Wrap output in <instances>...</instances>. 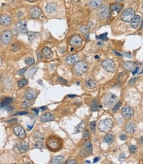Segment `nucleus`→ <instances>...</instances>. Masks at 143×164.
Listing matches in <instances>:
<instances>
[{"label":"nucleus","mask_w":143,"mask_h":164,"mask_svg":"<svg viewBox=\"0 0 143 164\" xmlns=\"http://www.w3.org/2000/svg\"><path fill=\"white\" fill-rule=\"evenodd\" d=\"M12 82H11V81H10L9 79H7L6 81H5V86L6 88H9V86H10V87L12 86Z\"/></svg>","instance_id":"c03bdc74"},{"label":"nucleus","mask_w":143,"mask_h":164,"mask_svg":"<svg viewBox=\"0 0 143 164\" xmlns=\"http://www.w3.org/2000/svg\"><path fill=\"white\" fill-rule=\"evenodd\" d=\"M102 0H90L89 5L92 9H96L101 5Z\"/></svg>","instance_id":"c85d7f7f"},{"label":"nucleus","mask_w":143,"mask_h":164,"mask_svg":"<svg viewBox=\"0 0 143 164\" xmlns=\"http://www.w3.org/2000/svg\"><path fill=\"white\" fill-rule=\"evenodd\" d=\"M27 1H28V2H34L35 0H27Z\"/></svg>","instance_id":"13d9d810"},{"label":"nucleus","mask_w":143,"mask_h":164,"mask_svg":"<svg viewBox=\"0 0 143 164\" xmlns=\"http://www.w3.org/2000/svg\"><path fill=\"white\" fill-rule=\"evenodd\" d=\"M14 32L16 34L27 33V22L25 20H21V21L17 23L15 26Z\"/></svg>","instance_id":"39448f33"},{"label":"nucleus","mask_w":143,"mask_h":164,"mask_svg":"<svg viewBox=\"0 0 143 164\" xmlns=\"http://www.w3.org/2000/svg\"><path fill=\"white\" fill-rule=\"evenodd\" d=\"M113 126V121L110 119H106L100 121L98 124L99 130L103 133H107L111 130Z\"/></svg>","instance_id":"f257e3e1"},{"label":"nucleus","mask_w":143,"mask_h":164,"mask_svg":"<svg viewBox=\"0 0 143 164\" xmlns=\"http://www.w3.org/2000/svg\"><path fill=\"white\" fill-rule=\"evenodd\" d=\"M25 95L27 100L32 101L35 99V97H36V92L34 90L30 89V90H28L25 92Z\"/></svg>","instance_id":"6ab92c4d"},{"label":"nucleus","mask_w":143,"mask_h":164,"mask_svg":"<svg viewBox=\"0 0 143 164\" xmlns=\"http://www.w3.org/2000/svg\"><path fill=\"white\" fill-rule=\"evenodd\" d=\"M120 139H121V140H125L127 139V136L125 135L122 134V135H120Z\"/></svg>","instance_id":"09e8293b"},{"label":"nucleus","mask_w":143,"mask_h":164,"mask_svg":"<svg viewBox=\"0 0 143 164\" xmlns=\"http://www.w3.org/2000/svg\"><path fill=\"white\" fill-rule=\"evenodd\" d=\"M67 164H75V163H76V161H75V160H69L68 161H67Z\"/></svg>","instance_id":"3c124183"},{"label":"nucleus","mask_w":143,"mask_h":164,"mask_svg":"<svg viewBox=\"0 0 143 164\" xmlns=\"http://www.w3.org/2000/svg\"><path fill=\"white\" fill-rule=\"evenodd\" d=\"M125 131H126L127 133H133L134 132H135V124L131 122L127 123L125 125Z\"/></svg>","instance_id":"5701e85b"},{"label":"nucleus","mask_w":143,"mask_h":164,"mask_svg":"<svg viewBox=\"0 0 143 164\" xmlns=\"http://www.w3.org/2000/svg\"><path fill=\"white\" fill-rule=\"evenodd\" d=\"M42 56H44V58L47 59H51L53 57V51H51V50L48 47H45L44 49L42 50Z\"/></svg>","instance_id":"f3484780"},{"label":"nucleus","mask_w":143,"mask_h":164,"mask_svg":"<svg viewBox=\"0 0 143 164\" xmlns=\"http://www.w3.org/2000/svg\"><path fill=\"white\" fill-rule=\"evenodd\" d=\"M125 158H126V156H125V155L124 153H121V154L119 156V160L120 161H123L124 159H125Z\"/></svg>","instance_id":"49530a36"},{"label":"nucleus","mask_w":143,"mask_h":164,"mask_svg":"<svg viewBox=\"0 0 143 164\" xmlns=\"http://www.w3.org/2000/svg\"><path fill=\"white\" fill-rule=\"evenodd\" d=\"M28 148H29L28 144L27 143H26V142H24L23 144H20L17 146L18 150H19V152H20V153H24V152H26L27 151H28Z\"/></svg>","instance_id":"393cba45"},{"label":"nucleus","mask_w":143,"mask_h":164,"mask_svg":"<svg viewBox=\"0 0 143 164\" xmlns=\"http://www.w3.org/2000/svg\"><path fill=\"white\" fill-rule=\"evenodd\" d=\"M33 138L34 140L36 141V143H40L44 140V135L40 133V132L36 131L35 132L33 135Z\"/></svg>","instance_id":"a878e982"},{"label":"nucleus","mask_w":143,"mask_h":164,"mask_svg":"<svg viewBox=\"0 0 143 164\" xmlns=\"http://www.w3.org/2000/svg\"><path fill=\"white\" fill-rule=\"evenodd\" d=\"M117 100H118V98L115 94L109 93L106 95L104 100V102L106 107H111L114 106L117 104Z\"/></svg>","instance_id":"f03ea898"},{"label":"nucleus","mask_w":143,"mask_h":164,"mask_svg":"<svg viewBox=\"0 0 143 164\" xmlns=\"http://www.w3.org/2000/svg\"><path fill=\"white\" fill-rule=\"evenodd\" d=\"M135 15V13L133 9L127 8L123 12L121 16V19L125 23H130Z\"/></svg>","instance_id":"7ed1b4c3"},{"label":"nucleus","mask_w":143,"mask_h":164,"mask_svg":"<svg viewBox=\"0 0 143 164\" xmlns=\"http://www.w3.org/2000/svg\"><path fill=\"white\" fill-rule=\"evenodd\" d=\"M133 110L132 107L129 106V105L124 106L121 110V115H123V117L127 119L132 117L133 116Z\"/></svg>","instance_id":"9d476101"},{"label":"nucleus","mask_w":143,"mask_h":164,"mask_svg":"<svg viewBox=\"0 0 143 164\" xmlns=\"http://www.w3.org/2000/svg\"><path fill=\"white\" fill-rule=\"evenodd\" d=\"M2 64V59L1 58V57H0V67H1Z\"/></svg>","instance_id":"5fc2aeb1"},{"label":"nucleus","mask_w":143,"mask_h":164,"mask_svg":"<svg viewBox=\"0 0 143 164\" xmlns=\"http://www.w3.org/2000/svg\"><path fill=\"white\" fill-rule=\"evenodd\" d=\"M79 60V57L76 55H71L66 57V62L69 65H73V64L76 63Z\"/></svg>","instance_id":"412c9836"},{"label":"nucleus","mask_w":143,"mask_h":164,"mask_svg":"<svg viewBox=\"0 0 143 164\" xmlns=\"http://www.w3.org/2000/svg\"><path fill=\"white\" fill-rule=\"evenodd\" d=\"M98 160H99V158H95V159H94L93 162L94 163H96V162H97V161H98Z\"/></svg>","instance_id":"864d4df0"},{"label":"nucleus","mask_w":143,"mask_h":164,"mask_svg":"<svg viewBox=\"0 0 143 164\" xmlns=\"http://www.w3.org/2000/svg\"><path fill=\"white\" fill-rule=\"evenodd\" d=\"M98 7H99V9H98L97 14H98L99 19H105L106 18H107L109 15V9H108V7L106 5H100Z\"/></svg>","instance_id":"1a4fd4ad"},{"label":"nucleus","mask_w":143,"mask_h":164,"mask_svg":"<svg viewBox=\"0 0 143 164\" xmlns=\"http://www.w3.org/2000/svg\"><path fill=\"white\" fill-rule=\"evenodd\" d=\"M64 161V158L62 156H55L53 159H51V163L59 164L61 163Z\"/></svg>","instance_id":"c756f323"},{"label":"nucleus","mask_w":143,"mask_h":164,"mask_svg":"<svg viewBox=\"0 0 143 164\" xmlns=\"http://www.w3.org/2000/svg\"><path fill=\"white\" fill-rule=\"evenodd\" d=\"M129 151L133 154L135 153L136 151H137V148H136L135 146H133V145L130 146H129Z\"/></svg>","instance_id":"37998d69"},{"label":"nucleus","mask_w":143,"mask_h":164,"mask_svg":"<svg viewBox=\"0 0 143 164\" xmlns=\"http://www.w3.org/2000/svg\"><path fill=\"white\" fill-rule=\"evenodd\" d=\"M27 69V67H25V68L21 69L19 70V71H18V72H17V74H18V75H23V74L24 73L26 72Z\"/></svg>","instance_id":"79ce46f5"},{"label":"nucleus","mask_w":143,"mask_h":164,"mask_svg":"<svg viewBox=\"0 0 143 164\" xmlns=\"http://www.w3.org/2000/svg\"><path fill=\"white\" fill-rule=\"evenodd\" d=\"M86 163H90V161H87V160H86V161H85Z\"/></svg>","instance_id":"bf43d9fd"},{"label":"nucleus","mask_w":143,"mask_h":164,"mask_svg":"<svg viewBox=\"0 0 143 164\" xmlns=\"http://www.w3.org/2000/svg\"><path fill=\"white\" fill-rule=\"evenodd\" d=\"M57 10L56 8V5L53 3H50L47 4L46 7V11L49 14H53L55 13Z\"/></svg>","instance_id":"4be33fe9"},{"label":"nucleus","mask_w":143,"mask_h":164,"mask_svg":"<svg viewBox=\"0 0 143 164\" xmlns=\"http://www.w3.org/2000/svg\"><path fill=\"white\" fill-rule=\"evenodd\" d=\"M30 105H31L30 101L27 100L24 101L21 104V107H22V108L23 109H27L30 106Z\"/></svg>","instance_id":"f704fd0d"},{"label":"nucleus","mask_w":143,"mask_h":164,"mask_svg":"<svg viewBox=\"0 0 143 164\" xmlns=\"http://www.w3.org/2000/svg\"><path fill=\"white\" fill-rule=\"evenodd\" d=\"M121 102L117 103V104H115V105L114 106V107H113V112H117V111H119V107H121Z\"/></svg>","instance_id":"a19ab883"},{"label":"nucleus","mask_w":143,"mask_h":164,"mask_svg":"<svg viewBox=\"0 0 143 164\" xmlns=\"http://www.w3.org/2000/svg\"><path fill=\"white\" fill-rule=\"evenodd\" d=\"M92 152V146L90 142L87 141L83 145V149L80 152V155L82 157H86Z\"/></svg>","instance_id":"6e6552de"},{"label":"nucleus","mask_w":143,"mask_h":164,"mask_svg":"<svg viewBox=\"0 0 143 164\" xmlns=\"http://www.w3.org/2000/svg\"><path fill=\"white\" fill-rule=\"evenodd\" d=\"M90 107H91V110L94 112H96L98 111V102L96 100H94L92 103H91V105H90Z\"/></svg>","instance_id":"473e14b6"},{"label":"nucleus","mask_w":143,"mask_h":164,"mask_svg":"<svg viewBox=\"0 0 143 164\" xmlns=\"http://www.w3.org/2000/svg\"><path fill=\"white\" fill-rule=\"evenodd\" d=\"M96 121H92L90 124V130L93 133H95V131H96Z\"/></svg>","instance_id":"ea45409f"},{"label":"nucleus","mask_w":143,"mask_h":164,"mask_svg":"<svg viewBox=\"0 0 143 164\" xmlns=\"http://www.w3.org/2000/svg\"><path fill=\"white\" fill-rule=\"evenodd\" d=\"M121 9H122V5L119 4V3H114L110 6V11L112 13L116 12L117 13H118L121 11Z\"/></svg>","instance_id":"cd10ccee"},{"label":"nucleus","mask_w":143,"mask_h":164,"mask_svg":"<svg viewBox=\"0 0 143 164\" xmlns=\"http://www.w3.org/2000/svg\"><path fill=\"white\" fill-rule=\"evenodd\" d=\"M140 144H142V137H141V138H140Z\"/></svg>","instance_id":"4d7b16f0"},{"label":"nucleus","mask_w":143,"mask_h":164,"mask_svg":"<svg viewBox=\"0 0 143 164\" xmlns=\"http://www.w3.org/2000/svg\"><path fill=\"white\" fill-rule=\"evenodd\" d=\"M36 33L31 32H27V35L28 36V40L29 42H32L35 38V35H36Z\"/></svg>","instance_id":"58836bf2"},{"label":"nucleus","mask_w":143,"mask_h":164,"mask_svg":"<svg viewBox=\"0 0 143 164\" xmlns=\"http://www.w3.org/2000/svg\"><path fill=\"white\" fill-rule=\"evenodd\" d=\"M102 65L103 68L109 73H114L115 71V64L114 61L112 59H105L102 63Z\"/></svg>","instance_id":"20e7f679"},{"label":"nucleus","mask_w":143,"mask_h":164,"mask_svg":"<svg viewBox=\"0 0 143 164\" xmlns=\"http://www.w3.org/2000/svg\"><path fill=\"white\" fill-rule=\"evenodd\" d=\"M140 20H141V17L139 15H135L133 19L131 20V26L133 28H137L138 27V25L140 23Z\"/></svg>","instance_id":"aec40b11"},{"label":"nucleus","mask_w":143,"mask_h":164,"mask_svg":"<svg viewBox=\"0 0 143 164\" xmlns=\"http://www.w3.org/2000/svg\"><path fill=\"white\" fill-rule=\"evenodd\" d=\"M85 127H86L85 123H84V121L81 122L76 127H75V133H80L83 132L84 130V128H85Z\"/></svg>","instance_id":"bb28decb"},{"label":"nucleus","mask_w":143,"mask_h":164,"mask_svg":"<svg viewBox=\"0 0 143 164\" xmlns=\"http://www.w3.org/2000/svg\"><path fill=\"white\" fill-rule=\"evenodd\" d=\"M85 86L86 88L91 90V89H94L95 88H96L97 84L96 82L93 79H89L86 81Z\"/></svg>","instance_id":"b1692460"},{"label":"nucleus","mask_w":143,"mask_h":164,"mask_svg":"<svg viewBox=\"0 0 143 164\" xmlns=\"http://www.w3.org/2000/svg\"><path fill=\"white\" fill-rule=\"evenodd\" d=\"M27 84H28V80L25 79V78L20 79V81L18 82V85H19V87L25 86L27 85Z\"/></svg>","instance_id":"72a5a7b5"},{"label":"nucleus","mask_w":143,"mask_h":164,"mask_svg":"<svg viewBox=\"0 0 143 164\" xmlns=\"http://www.w3.org/2000/svg\"><path fill=\"white\" fill-rule=\"evenodd\" d=\"M137 78H135V79H131V81H129V83L130 84H134V82H135L136 81H137Z\"/></svg>","instance_id":"8fccbe9b"},{"label":"nucleus","mask_w":143,"mask_h":164,"mask_svg":"<svg viewBox=\"0 0 143 164\" xmlns=\"http://www.w3.org/2000/svg\"><path fill=\"white\" fill-rule=\"evenodd\" d=\"M47 144L51 149H58L60 146L59 140L56 137H51L47 141Z\"/></svg>","instance_id":"f8f14e48"},{"label":"nucleus","mask_w":143,"mask_h":164,"mask_svg":"<svg viewBox=\"0 0 143 164\" xmlns=\"http://www.w3.org/2000/svg\"><path fill=\"white\" fill-rule=\"evenodd\" d=\"M28 114V113L26 112H19V113H17L16 115H27Z\"/></svg>","instance_id":"603ef678"},{"label":"nucleus","mask_w":143,"mask_h":164,"mask_svg":"<svg viewBox=\"0 0 143 164\" xmlns=\"http://www.w3.org/2000/svg\"><path fill=\"white\" fill-rule=\"evenodd\" d=\"M25 63L28 65H32L35 63V60L32 57H27L25 61Z\"/></svg>","instance_id":"c9c22d12"},{"label":"nucleus","mask_w":143,"mask_h":164,"mask_svg":"<svg viewBox=\"0 0 143 164\" xmlns=\"http://www.w3.org/2000/svg\"><path fill=\"white\" fill-rule=\"evenodd\" d=\"M55 119V117L51 113H45L40 117V121L42 123L50 122L53 121Z\"/></svg>","instance_id":"dca6fc26"},{"label":"nucleus","mask_w":143,"mask_h":164,"mask_svg":"<svg viewBox=\"0 0 143 164\" xmlns=\"http://www.w3.org/2000/svg\"><path fill=\"white\" fill-rule=\"evenodd\" d=\"M59 81L61 82V83L62 84H67V81L66 80H65L64 79H63V78L61 77H59Z\"/></svg>","instance_id":"de8ad7c7"},{"label":"nucleus","mask_w":143,"mask_h":164,"mask_svg":"<svg viewBox=\"0 0 143 164\" xmlns=\"http://www.w3.org/2000/svg\"><path fill=\"white\" fill-rule=\"evenodd\" d=\"M13 99L11 98V97H7V98H5L4 100L2 102V103L1 104V107H8L10 106V104L12 103Z\"/></svg>","instance_id":"7c9ffc66"},{"label":"nucleus","mask_w":143,"mask_h":164,"mask_svg":"<svg viewBox=\"0 0 143 164\" xmlns=\"http://www.w3.org/2000/svg\"><path fill=\"white\" fill-rule=\"evenodd\" d=\"M115 1H116L117 2H123L124 0H115Z\"/></svg>","instance_id":"6e6d98bb"},{"label":"nucleus","mask_w":143,"mask_h":164,"mask_svg":"<svg viewBox=\"0 0 143 164\" xmlns=\"http://www.w3.org/2000/svg\"><path fill=\"white\" fill-rule=\"evenodd\" d=\"M12 19L9 15H3L0 17V25L2 26H8L11 23Z\"/></svg>","instance_id":"4468645a"},{"label":"nucleus","mask_w":143,"mask_h":164,"mask_svg":"<svg viewBox=\"0 0 143 164\" xmlns=\"http://www.w3.org/2000/svg\"><path fill=\"white\" fill-rule=\"evenodd\" d=\"M20 46H19V44H17V43H13V44H12L11 46V51H14V52L19 51V50H20Z\"/></svg>","instance_id":"e433bc0d"},{"label":"nucleus","mask_w":143,"mask_h":164,"mask_svg":"<svg viewBox=\"0 0 143 164\" xmlns=\"http://www.w3.org/2000/svg\"><path fill=\"white\" fill-rule=\"evenodd\" d=\"M87 69V65L84 61L76 62L75 65V71L79 75H82L84 73H85Z\"/></svg>","instance_id":"423d86ee"},{"label":"nucleus","mask_w":143,"mask_h":164,"mask_svg":"<svg viewBox=\"0 0 143 164\" xmlns=\"http://www.w3.org/2000/svg\"><path fill=\"white\" fill-rule=\"evenodd\" d=\"M79 30L81 31V32L84 33V34H86V33L89 32V26H81Z\"/></svg>","instance_id":"4c0bfd02"},{"label":"nucleus","mask_w":143,"mask_h":164,"mask_svg":"<svg viewBox=\"0 0 143 164\" xmlns=\"http://www.w3.org/2000/svg\"><path fill=\"white\" fill-rule=\"evenodd\" d=\"M104 141L107 144H111L113 141H114V136L111 134H108V135H106L104 138Z\"/></svg>","instance_id":"2f4dec72"},{"label":"nucleus","mask_w":143,"mask_h":164,"mask_svg":"<svg viewBox=\"0 0 143 164\" xmlns=\"http://www.w3.org/2000/svg\"><path fill=\"white\" fill-rule=\"evenodd\" d=\"M69 43L73 46H80L83 43V39L79 35H75L71 38Z\"/></svg>","instance_id":"ddd939ff"},{"label":"nucleus","mask_w":143,"mask_h":164,"mask_svg":"<svg viewBox=\"0 0 143 164\" xmlns=\"http://www.w3.org/2000/svg\"><path fill=\"white\" fill-rule=\"evenodd\" d=\"M84 140H87L89 139V137H90V133H89V131L88 130H85L84 133Z\"/></svg>","instance_id":"a18cd8bd"},{"label":"nucleus","mask_w":143,"mask_h":164,"mask_svg":"<svg viewBox=\"0 0 143 164\" xmlns=\"http://www.w3.org/2000/svg\"><path fill=\"white\" fill-rule=\"evenodd\" d=\"M41 14H42V11L40 8L37 7H33L29 10L30 16L34 19L40 17Z\"/></svg>","instance_id":"2eb2a0df"},{"label":"nucleus","mask_w":143,"mask_h":164,"mask_svg":"<svg viewBox=\"0 0 143 164\" xmlns=\"http://www.w3.org/2000/svg\"><path fill=\"white\" fill-rule=\"evenodd\" d=\"M123 67L128 71H133L135 69L136 65L133 61H125L123 63Z\"/></svg>","instance_id":"a211bd4d"},{"label":"nucleus","mask_w":143,"mask_h":164,"mask_svg":"<svg viewBox=\"0 0 143 164\" xmlns=\"http://www.w3.org/2000/svg\"><path fill=\"white\" fill-rule=\"evenodd\" d=\"M13 132H14L15 135L19 137L20 139H24L26 137V132L23 127L21 126L17 125L14 127L13 128Z\"/></svg>","instance_id":"9b49d317"},{"label":"nucleus","mask_w":143,"mask_h":164,"mask_svg":"<svg viewBox=\"0 0 143 164\" xmlns=\"http://www.w3.org/2000/svg\"><path fill=\"white\" fill-rule=\"evenodd\" d=\"M12 32L10 30H7L3 31V32H2L1 37H0V40H1V42L3 44L7 45V44H9L11 42V40H12Z\"/></svg>","instance_id":"0eeeda50"}]
</instances>
